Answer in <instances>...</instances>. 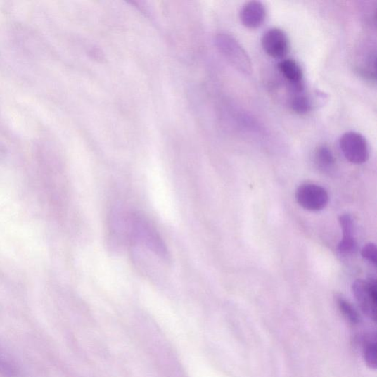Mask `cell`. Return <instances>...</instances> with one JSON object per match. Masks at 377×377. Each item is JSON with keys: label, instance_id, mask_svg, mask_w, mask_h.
Instances as JSON below:
<instances>
[{"label": "cell", "instance_id": "obj_8", "mask_svg": "<svg viewBox=\"0 0 377 377\" xmlns=\"http://www.w3.org/2000/svg\"><path fill=\"white\" fill-rule=\"evenodd\" d=\"M343 232V238L338 244V251L341 255H347L354 253L357 243L354 237V222L350 215H343L339 218Z\"/></svg>", "mask_w": 377, "mask_h": 377}, {"label": "cell", "instance_id": "obj_11", "mask_svg": "<svg viewBox=\"0 0 377 377\" xmlns=\"http://www.w3.org/2000/svg\"><path fill=\"white\" fill-rule=\"evenodd\" d=\"M363 356L366 365L375 369L376 367V343L375 336H366L363 343Z\"/></svg>", "mask_w": 377, "mask_h": 377}, {"label": "cell", "instance_id": "obj_10", "mask_svg": "<svg viewBox=\"0 0 377 377\" xmlns=\"http://www.w3.org/2000/svg\"><path fill=\"white\" fill-rule=\"evenodd\" d=\"M315 161L318 167L325 172L333 171L336 166L334 155L331 149L326 146H321L317 148Z\"/></svg>", "mask_w": 377, "mask_h": 377}, {"label": "cell", "instance_id": "obj_6", "mask_svg": "<svg viewBox=\"0 0 377 377\" xmlns=\"http://www.w3.org/2000/svg\"><path fill=\"white\" fill-rule=\"evenodd\" d=\"M264 52L274 58H282L287 56L290 49L288 36L279 28L267 31L262 39Z\"/></svg>", "mask_w": 377, "mask_h": 377}, {"label": "cell", "instance_id": "obj_9", "mask_svg": "<svg viewBox=\"0 0 377 377\" xmlns=\"http://www.w3.org/2000/svg\"><path fill=\"white\" fill-rule=\"evenodd\" d=\"M279 70L296 92L302 91L304 75L300 66L295 60L292 59L281 60L279 64Z\"/></svg>", "mask_w": 377, "mask_h": 377}, {"label": "cell", "instance_id": "obj_1", "mask_svg": "<svg viewBox=\"0 0 377 377\" xmlns=\"http://www.w3.org/2000/svg\"><path fill=\"white\" fill-rule=\"evenodd\" d=\"M125 234L133 245L141 244L162 259L168 257V250L161 236L148 219L139 213H131L124 218Z\"/></svg>", "mask_w": 377, "mask_h": 377}, {"label": "cell", "instance_id": "obj_16", "mask_svg": "<svg viewBox=\"0 0 377 377\" xmlns=\"http://www.w3.org/2000/svg\"><path fill=\"white\" fill-rule=\"evenodd\" d=\"M92 55L94 59H102L103 58V54L100 51L97 49H94V51H92Z\"/></svg>", "mask_w": 377, "mask_h": 377}, {"label": "cell", "instance_id": "obj_14", "mask_svg": "<svg viewBox=\"0 0 377 377\" xmlns=\"http://www.w3.org/2000/svg\"><path fill=\"white\" fill-rule=\"evenodd\" d=\"M291 108L298 115H306L310 111L311 103L304 94H298L291 101Z\"/></svg>", "mask_w": 377, "mask_h": 377}, {"label": "cell", "instance_id": "obj_4", "mask_svg": "<svg viewBox=\"0 0 377 377\" xmlns=\"http://www.w3.org/2000/svg\"><path fill=\"white\" fill-rule=\"evenodd\" d=\"M352 291L361 309L375 322L377 300L376 279L371 278L369 281L356 280L352 286Z\"/></svg>", "mask_w": 377, "mask_h": 377}, {"label": "cell", "instance_id": "obj_13", "mask_svg": "<svg viewBox=\"0 0 377 377\" xmlns=\"http://www.w3.org/2000/svg\"><path fill=\"white\" fill-rule=\"evenodd\" d=\"M19 373V370L6 354L0 351V375L4 377H15Z\"/></svg>", "mask_w": 377, "mask_h": 377}, {"label": "cell", "instance_id": "obj_5", "mask_svg": "<svg viewBox=\"0 0 377 377\" xmlns=\"http://www.w3.org/2000/svg\"><path fill=\"white\" fill-rule=\"evenodd\" d=\"M295 199L305 210L318 212L326 207L328 196L322 186L314 184H305L297 188Z\"/></svg>", "mask_w": 377, "mask_h": 377}, {"label": "cell", "instance_id": "obj_2", "mask_svg": "<svg viewBox=\"0 0 377 377\" xmlns=\"http://www.w3.org/2000/svg\"><path fill=\"white\" fill-rule=\"evenodd\" d=\"M215 44L218 51L236 70L247 75L253 72V64L248 53L234 37L225 34H218Z\"/></svg>", "mask_w": 377, "mask_h": 377}, {"label": "cell", "instance_id": "obj_7", "mask_svg": "<svg viewBox=\"0 0 377 377\" xmlns=\"http://www.w3.org/2000/svg\"><path fill=\"white\" fill-rule=\"evenodd\" d=\"M265 18V8L262 3L258 1L246 3L240 12V19L242 24L249 29H257L261 27Z\"/></svg>", "mask_w": 377, "mask_h": 377}, {"label": "cell", "instance_id": "obj_12", "mask_svg": "<svg viewBox=\"0 0 377 377\" xmlns=\"http://www.w3.org/2000/svg\"><path fill=\"white\" fill-rule=\"evenodd\" d=\"M336 302L342 316L352 325H357L360 318L356 309L342 296H337Z\"/></svg>", "mask_w": 377, "mask_h": 377}, {"label": "cell", "instance_id": "obj_15", "mask_svg": "<svg viewBox=\"0 0 377 377\" xmlns=\"http://www.w3.org/2000/svg\"><path fill=\"white\" fill-rule=\"evenodd\" d=\"M363 257L372 263L374 266L377 264L376 247L373 243L366 245L361 253Z\"/></svg>", "mask_w": 377, "mask_h": 377}, {"label": "cell", "instance_id": "obj_3", "mask_svg": "<svg viewBox=\"0 0 377 377\" xmlns=\"http://www.w3.org/2000/svg\"><path fill=\"white\" fill-rule=\"evenodd\" d=\"M340 148L349 162L362 165L369 158V148L366 138L357 132L344 134L339 141Z\"/></svg>", "mask_w": 377, "mask_h": 377}]
</instances>
